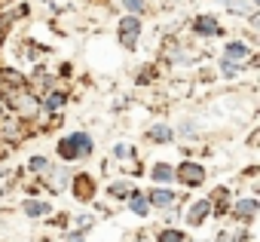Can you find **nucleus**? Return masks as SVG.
Masks as SVG:
<instances>
[{"instance_id": "4", "label": "nucleus", "mask_w": 260, "mask_h": 242, "mask_svg": "<svg viewBox=\"0 0 260 242\" xmlns=\"http://www.w3.org/2000/svg\"><path fill=\"white\" fill-rule=\"evenodd\" d=\"M138 37H141V19H138V16L119 19V25H116V40L122 43V49H135V46H138Z\"/></svg>"}, {"instance_id": "14", "label": "nucleus", "mask_w": 260, "mask_h": 242, "mask_svg": "<svg viewBox=\"0 0 260 242\" xmlns=\"http://www.w3.org/2000/svg\"><path fill=\"white\" fill-rule=\"evenodd\" d=\"M125 202H128V208H132L138 218H147V215H150V202H147V193H144V190H138V187H132V193L125 196Z\"/></svg>"}, {"instance_id": "15", "label": "nucleus", "mask_w": 260, "mask_h": 242, "mask_svg": "<svg viewBox=\"0 0 260 242\" xmlns=\"http://www.w3.org/2000/svg\"><path fill=\"white\" fill-rule=\"evenodd\" d=\"M147 138H150L153 144H172V141H175V129H172L169 123H153V126L147 129Z\"/></svg>"}, {"instance_id": "24", "label": "nucleus", "mask_w": 260, "mask_h": 242, "mask_svg": "<svg viewBox=\"0 0 260 242\" xmlns=\"http://www.w3.org/2000/svg\"><path fill=\"white\" fill-rule=\"evenodd\" d=\"M113 157H116V160H138V150H135L132 144H116V147H113Z\"/></svg>"}, {"instance_id": "6", "label": "nucleus", "mask_w": 260, "mask_h": 242, "mask_svg": "<svg viewBox=\"0 0 260 242\" xmlns=\"http://www.w3.org/2000/svg\"><path fill=\"white\" fill-rule=\"evenodd\" d=\"M257 211H260L257 196H242V199H236V202L230 205V218H233V221H239V224H245V227L257 218Z\"/></svg>"}, {"instance_id": "17", "label": "nucleus", "mask_w": 260, "mask_h": 242, "mask_svg": "<svg viewBox=\"0 0 260 242\" xmlns=\"http://www.w3.org/2000/svg\"><path fill=\"white\" fill-rule=\"evenodd\" d=\"M22 211H25L28 218H49V215H52V205H49L46 199H25V202H22Z\"/></svg>"}, {"instance_id": "1", "label": "nucleus", "mask_w": 260, "mask_h": 242, "mask_svg": "<svg viewBox=\"0 0 260 242\" xmlns=\"http://www.w3.org/2000/svg\"><path fill=\"white\" fill-rule=\"evenodd\" d=\"M55 154H58V160H61V163L86 160V157H92V154H95V138H92L89 132H71V135H64V138L58 141Z\"/></svg>"}, {"instance_id": "19", "label": "nucleus", "mask_w": 260, "mask_h": 242, "mask_svg": "<svg viewBox=\"0 0 260 242\" xmlns=\"http://www.w3.org/2000/svg\"><path fill=\"white\" fill-rule=\"evenodd\" d=\"M0 86H25V74L16 68H0Z\"/></svg>"}, {"instance_id": "2", "label": "nucleus", "mask_w": 260, "mask_h": 242, "mask_svg": "<svg viewBox=\"0 0 260 242\" xmlns=\"http://www.w3.org/2000/svg\"><path fill=\"white\" fill-rule=\"evenodd\" d=\"M68 187H71V196L77 202H92L98 196V181L89 172H74L71 181H68Z\"/></svg>"}, {"instance_id": "13", "label": "nucleus", "mask_w": 260, "mask_h": 242, "mask_svg": "<svg viewBox=\"0 0 260 242\" xmlns=\"http://www.w3.org/2000/svg\"><path fill=\"white\" fill-rule=\"evenodd\" d=\"M220 4L236 13V16H248L251 25H257V0H220Z\"/></svg>"}, {"instance_id": "30", "label": "nucleus", "mask_w": 260, "mask_h": 242, "mask_svg": "<svg viewBox=\"0 0 260 242\" xmlns=\"http://www.w3.org/2000/svg\"><path fill=\"white\" fill-rule=\"evenodd\" d=\"M71 71H74V68H71V62H64V65L58 68V74H55V77H71Z\"/></svg>"}, {"instance_id": "22", "label": "nucleus", "mask_w": 260, "mask_h": 242, "mask_svg": "<svg viewBox=\"0 0 260 242\" xmlns=\"http://www.w3.org/2000/svg\"><path fill=\"white\" fill-rule=\"evenodd\" d=\"M156 80V65H141L138 71H135V83H153Z\"/></svg>"}, {"instance_id": "29", "label": "nucleus", "mask_w": 260, "mask_h": 242, "mask_svg": "<svg viewBox=\"0 0 260 242\" xmlns=\"http://www.w3.org/2000/svg\"><path fill=\"white\" fill-rule=\"evenodd\" d=\"M64 242H86V233H83V230H71V233L64 236Z\"/></svg>"}, {"instance_id": "25", "label": "nucleus", "mask_w": 260, "mask_h": 242, "mask_svg": "<svg viewBox=\"0 0 260 242\" xmlns=\"http://www.w3.org/2000/svg\"><path fill=\"white\" fill-rule=\"evenodd\" d=\"M220 74H223V77H239V74H242V65H236V62H226V58H220Z\"/></svg>"}, {"instance_id": "21", "label": "nucleus", "mask_w": 260, "mask_h": 242, "mask_svg": "<svg viewBox=\"0 0 260 242\" xmlns=\"http://www.w3.org/2000/svg\"><path fill=\"white\" fill-rule=\"evenodd\" d=\"M28 169H31L37 178H43V175L52 169V163H49V157H31V160H28Z\"/></svg>"}, {"instance_id": "10", "label": "nucleus", "mask_w": 260, "mask_h": 242, "mask_svg": "<svg viewBox=\"0 0 260 242\" xmlns=\"http://www.w3.org/2000/svg\"><path fill=\"white\" fill-rule=\"evenodd\" d=\"M208 218H211V202H208V199H196V202H190L187 211H184V221H187L190 227H199V224H205Z\"/></svg>"}, {"instance_id": "20", "label": "nucleus", "mask_w": 260, "mask_h": 242, "mask_svg": "<svg viewBox=\"0 0 260 242\" xmlns=\"http://www.w3.org/2000/svg\"><path fill=\"white\" fill-rule=\"evenodd\" d=\"M156 242H187V233L178 230V227H162L156 233Z\"/></svg>"}, {"instance_id": "27", "label": "nucleus", "mask_w": 260, "mask_h": 242, "mask_svg": "<svg viewBox=\"0 0 260 242\" xmlns=\"http://www.w3.org/2000/svg\"><path fill=\"white\" fill-rule=\"evenodd\" d=\"M25 46H28V55H31V58H43V55L49 52L46 46H40V43H34V40H28Z\"/></svg>"}, {"instance_id": "28", "label": "nucleus", "mask_w": 260, "mask_h": 242, "mask_svg": "<svg viewBox=\"0 0 260 242\" xmlns=\"http://www.w3.org/2000/svg\"><path fill=\"white\" fill-rule=\"evenodd\" d=\"M74 221H77V230H83V233H86V230L95 224V215H77Z\"/></svg>"}, {"instance_id": "7", "label": "nucleus", "mask_w": 260, "mask_h": 242, "mask_svg": "<svg viewBox=\"0 0 260 242\" xmlns=\"http://www.w3.org/2000/svg\"><path fill=\"white\" fill-rule=\"evenodd\" d=\"M147 202H150V208H159V211H166V208H175L178 205V193L172 190V187H153V190H147Z\"/></svg>"}, {"instance_id": "16", "label": "nucleus", "mask_w": 260, "mask_h": 242, "mask_svg": "<svg viewBox=\"0 0 260 242\" xmlns=\"http://www.w3.org/2000/svg\"><path fill=\"white\" fill-rule=\"evenodd\" d=\"M147 175H150V181H153V184H159V187H169V184L175 181V166H169V163H156V166H153Z\"/></svg>"}, {"instance_id": "5", "label": "nucleus", "mask_w": 260, "mask_h": 242, "mask_svg": "<svg viewBox=\"0 0 260 242\" xmlns=\"http://www.w3.org/2000/svg\"><path fill=\"white\" fill-rule=\"evenodd\" d=\"M25 86H28V89H31V92H34V95L40 98L43 92L55 89V86H58V80H55V74H49V71H46L43 65H37V68H34L31 74H25Z\"/></svg>"}, {"instance_id": "12", "label": "nucleus", "mask_w": 260, "mask_h": 242, "mask_svg": "<svg viewBox=\"0 0 260 242\" xmlns=\"http://www.w3.org/2000/svg\"><path fill=\"white\" fill-rule=\"evenodd\" d=\"M71 175H74L71 169H64V166H52L40 181H43V184H49V190H64V187H68V181H71Z\"/></svg>"}, {"instance_id": "9", "label": "nucleus", "mask_w": 260, "mask_h": 242, "mask_svg": "<svg viewBox=\"0 0 260 242\" xmlns=\"http://www.w3.org/2000/svg\"><path fill=\"white\" fill-rule=\"evenodd\" d=\"M223 58H226V62H236V65H245V62L254 58V49H251L245 40H230V43L223 46Z\"/></svg>"}, {"instance_id": "3", "label": "nucleus", "mask_w": 260, "mask_h": 242, "mask_svg": "<svg viewBox=\"0 0 260 242\" xmlns=\"http://www.w3.org/2000/svg\"><path fill=\"white\" fill-rule=\"evenodd\" d=\"M175 181H181L187 190L202 187V184H205V166H202V163H193V160H184V163L175 169Z\"/></svg>"}, {"instance_id": "8", "label": "nucleus", "mask_w": 260, "mask_h": 242, "mask_svg": "<svg viewBox=\"0 0 260 242\" xmlns=\"http://www.w3.org/2000/svg\"><path fill=\"white\" fill-rule=\"evenodd\" d=\"M40 107H43V113H58V110H64L68 107V89H49V92H43L40 95Z\"/></svg>"}, {"instance_id": "23", "label": "nucleus", "mask_w": 260, "mask_h": 242, "mask_svg": "<svg viewBox=\"0 0 260 242\" xmlns=\"http://www.w3.org/2000/svg\"><path fill=\"white\" fill-rule=\"evenodd\" d=\"M119 4H122V10H125L128 16H138V19H141V13L147 10L144 0H119Z\"/></svg>"}, {"instance_id": "18", "label": "nucleus", "mask_w": 260, "mask_h": 242, "mask_svg": "<svg viewBox=\"0 0 260 242\" xmlns=\"http://www.w3.org/2000/svg\"><path fill=\"white\" fill-rule=\"evenodd\" d=\"M132 193V181L128 178H116V181H110L107 184V196L110 199H119V202H125V196Z\"/></svg>"}, {"instance_id": "11", "label": "nucleus", "mask_w": 260, "mask_h": 242, "mask_svg": "<svg viewBox=\"0 0 260 242\" xmlns=\"http://www.w3.org/2000/svg\"><path fill=\"white\" fill-rule=\"evenodd\" d=\"M193 34H199V37H220L223 25L214 16H196L193 19Z\"/></svg>"}, {"instance_id": "26", "label": "nucleus", "mask_w": 260, "mask_h": 242, "mask_svg": "<svg viewBox=\"0 0 260 242\" xmlns=\"http://www.w3.org/2000/svg\"><path fill=\"white\" fill-rule=\"evenodd\" d=\"M178 135L181 138H193L196 135V123H193V119H184V123L178 126Z\"/></svg>"}]
</instances>
